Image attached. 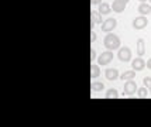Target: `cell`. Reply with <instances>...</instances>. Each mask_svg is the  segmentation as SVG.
<instances>
[{
    "mask_svg": "<svg viewBox=\"0 0 151 127\" xmlns=\"http://www.w3.org/2000/svg\"><path fill=\"white\" fill-rule=\"evenodd\" d=\"M117 27V20L116 19H107L102 23V31L105 33H110Z\"/></svg>",
    "mask_w": 151,
    "mask_h": 127,
    "instance_id": "obj_5",
    "label": "cell"
},
{
    "mask_svg": "<svg viewBox=\"0 0 151 127\" xmlns=\"http://www.w3.org/2000/svg\"><path fill=\"white\" fill-rule=\"evenodd\" d=\"M132 67L134 71H143L147 65H145V61L141 58V57H138V58H136V60L132 62Z\"/></svg>",
    "mask_w": 151,
    "mask_h": 127,
    "instance_id": "obj_7",
    "label": "cell"
},
{
    "mask_svg": "<svg viewBox=\"0 0 151 127\" xmlns=\"http://www.w3.org/2000/svg\"><path fill=\"white\" fill-rule=\"evenodd\" d=\"M99 75H100L99 65H91V78H92V79H96Z\"/></svg>",
    "mask_w": 151,
    "mask_h": 127,
    "instance_id": "obj_14",
    "label": "cell"
},
{
    "mask_svg": "<svg viewBox=\"0 0 151 127\" xmlns=\"http://www.w3.org/2000/svg\"><path fill=\"white\" fill-rule=\"evenodd\" d=\"M145 54V42L143 38H138L137 40V55L138 57H143Z\"/></svg>",
    "mask_w": 151,
    "mask_h": 127,
    "instance_id": "obj_10",
    "label": "cell"
},
{
    "mask_svg": "<svg viewBox=\"0 0 151 127\" xmlns=\"http://www.w3.org/2000/svg\"><path fill=\"white\" fill-rule=\"evenodd\" d=\"M137 92V85H136V82L133 79L127 80L124 83V90H123V96H132V95H134Z\"/></svg>",
    "mask_w": 151,
    "mask_h": 127,
    "instance_id": "obj_3",
    "label": "cell"
},
{
    "mask_svg": "<svg viewBox=\"0 0 151 127\" xmlns=\"http://www.w3.org/2000/svg\"><path fill=\"white\" fill-rule=\"evenodd\" d=\"M145 65H147V68H148V69H151V58H150V60H147Z\"/></svg>",
    "mask_w": 151,
    "mask_h": 127,
    "instance_id": "obj_23",
    "label": "cell"
},
{
    "mask_svg": "<svg viewBox=\"0 0 151 127\" xmlns=\"http://www.w3.org/2000/svg\"><path fill=\"white\" fill-rule=\"evenodd\" d=\"M106 98L107 99H116V98H119V93L116 89H109L107 92H106Z\"/></svg>",
    "mask_w": 151,
    "mask_h": 127,
    "instance_id": "obj_17",
    "label": "cell"
},
{
    "mask_svg": "<svg viewBox=\"0 0 151 127\" xmlns=\"http://www.w3.org/2000/svg\"><path fill=\"white\" fill-rule=\"evenodd\" d=\"M91 88H92V90H95V92H100V90L105 89V85L102 82H92Z\"/></svg>",
    "mask_w": 151,
    "mask_h": 127,
    "instance_id": "obj_15",
    "label": "cell"
},
{
    "mask_svg": "<svg viewBox=\"0 0 151 127\" xmlns=\"http://www.w3.org/2000/svg\"><path fill=\"white\" fill-rule=\"evenodd\" d=\"M100 14H109L112 11V6L107 4V3H100L99 4V10H98Z\"/></svg>",
    "mask_w": 151,
    "mask_h": 127,
    "instance_id": "obj_12",
    "label": "cell"
},
{
    "mask_svg": "<svg viewBox=\"0 0 151 127\" xmlns=\"http://www.w3.org/2000/svg\"><path fill=\"white\" fill-rule=\"evenodd\" d=\"M120 1H124V3H129V0H120Z\"/></svg>",
    "mask_w": 151,
    "mask_h": 127,
    "instance_id": "obj_24",
    "label": "cell"
},
{
    "mask_svg": "<svg viewBox=\"0 0 151 127\" xmlns=\"http://www.w3.org/2000/svg\"><path fill=\"white\" fill-rule=\"evenodd\" d=\"M95 58H96V51H95V50H92V51H91V61H93Z\"/></svg>",
    "mask_w": 151,
    "mask_h": 127,
    "instance_id": "obj_21",
    "label": "cell"
},
{
    "mask_svg": "<svg viewBox=\"0 0 151 127\" xmlns=\"http://www.w3.org/2000/svg\"><path fill=\"white\" fill-rule=\"evenodd\" d=\"M91 19H92V26L93 24H98V23H103L102 21V14L99 11H92L91 13Z\"/></svg>",
    "mask_w": 151,
    "mask_h": 127,
    "instance_id": "obj_13",
    "label": "cell"
},
{
    "mask_svg": "<svg viewBox=\"0 0 151 127\" xmlns=\"http://www.w3.org/2000/svg\"><path fill=\"white\" fill-rule=\"evenodd\" d=\"M148 1H150V3H151V0H148Z\"/></svg>",
    "mask_w": 151,
    "mask_h": 127,
    "instance_id": "obj_26",
    "label": "cell"
},
{
    "mask_svg": "<svg viewBox=\"0 0 151 127\" xmlns=\"http://www.w3.org/2000/svg\"><path fill=\"white\" fill-rule=\"evenodd\" d=\"M137 95L138 98H147L148 96V89L147 88H140V89H137Z\"/></svg>",
    "mask_w": 151,
    "mask_h": 127,
    "instance_id": "obj_18",
    "label": "cell"
},
{
    "mask_svg": "<svg viewBox=\"0 0 151 127\" xmlns=\"http://www.w3.org/2000/svg\"><path fill=\"white\" fill-rule=\"evenodd\" d=\"M126 6H127V3H124V1L114 0V1H113V4H112V10L113 11H116V13H122V11L126 9Z\"/></svg>",
    "mask_w": 151,
    "mask_h": 127,
    "instance_id": "obj_9",
    "label": "cell"
},
{
    "mask_svg": "<svg viewBox=\"0 0 151 127\" xmlns=\"http://www.w3.org/2000/svg\"><path fill=\"white\" fill-rule=\"evenodd\" d=\"M143 82H144V86L151 92V76H145L143 79Z\"/></svg>",
    "mask_w": 151,
    "mask_h": 127,
    "instance_id": "obj_19",
    "label": "cell"
},
{
    "mask_svg": "<svg viewBox=\"0 0 151 127\" xmlns=\"http://www.w3.org/2000/svg\"><path fill=\"white\" fill-rule=\"evenodd\" d=\"M134 76H136V72H134V71H127V72H124V74L122 75V76H120V78H122V79L123 80H130V79H134Z\"/></svg>",
    "mask_w": 151,
    "mask_h": 127,
    "instance_id": "obj_16",
    "label": "cell"
},
{
    "mask_svg": "<svg viewBox=\"0 0 151 127\" xmlns=\"http://www.w3.org/2000/svg\"><path fill=\"white\" fill-rule=\"evenodd\" d=\"M147 24H148V20H147V17H144V16H140L137 19H134V21H133V27L136 30H143V28L147 27Z\"/></svg>",
    "mask_w": 151,
    "mask_h": 127,
    "instance_id": "obj_6",
    "label": "cell"
},
{
    "mask_svg": "<svg viewBox=\"0 0 151 127\" xmlns=\"http://www.w3.org/2000/svg\"><path fill=\"white\" fill-rule=\"evenodd\" d=\"M91 41H92V42H95V41H96V33H95V31H92V33H91Z\"/></svg>",
    "mask_w": 151,
    "mask_h": 127,
    "instance_id": "obj_20",
    "label": "cell"
},
{
    "mask_svg": "<svg viewBox=\"0 0 151 127\" xmlns=\"http://www.w3.org/2000/svg\"><path fill=\"white\" fill-rule=\"evenodd\" d=\"M140 1H141V3H145V0H140ZM147 1H148V0H147Z\"/></svg>",
    "mask_w": 151,
    "mask_h": 127,
    "instance_id": "obj_25",
    "label": "cell"
},
{
    "mask_svg": "<svg viewBox=\"0 0 151 127\" xmlns=\"http://www.w3.org/2000/svg\"><path fill=\"white\" fill-rule=\"evenodd\" d=\"M119 60L122 62H129L132 60V51L129 47H123V48H119V52H117Z\"/></svg>",
    "mask_w": 151,
    "mask_h": 127,
    "instance_id": "obj_4",
    "label": "cell"
},
{
    "mask_svg": "<svg viewBox=\"0 0 151 127\" xmlns=\"http://www.w3.org/2000/svg\"><path fill=\"white\" fill-rule=\"evenodd\" d=\"M106 79H109V80H116L119 78V71L116 69V68H107L106 69Z\"/></svg>",
    "mask_w": 151,
    "mask_h": 127,
    "instance_id": "obj_8",
    "label": "cell"
},
{
    "mask_svg": "<svg viewBox=\"0 0 151 127\" xmlns=\"http://www.w3.org/2000/svg\"><path fill=\"white\" fill-rule=\"evenodd\" d=\"M91 3H92V4H100L102 0H91Z\"/></svg>",
    "mask_w": 151,
    "mask_h": 127,
    "instance_id": "obj_22",
    "label": "cell"
},
{
    "mask_svg": "<svg viewBox=\"0 0 151 127\" xmlns=\"http://www.w3.org/2000/svg\"><path fill=\"white\" fill-rule=\"evenodd\" d=\"M103 45H105L109 51H114L120 48V38L116 34H107L103 40Z\"/></svg>",
    "mask_w": 151,
    "mask_h": 127,
    "instance_id": "obj_1",
    "label": "cell"
},
{
    "mask_svg": "<svg viewBox=\"0 0 151 127\" xmlns=\"http://www.w3.org/2000/svg\"><path fill=\"white\" fill-rule=\"evenodd\" d=\"M113 60V51H105V52H102L100 55L98 57V65H107V64H110Z\"/></svg>",
    "mask_w": 151,
    "mask_h": 127,
    "instance_id": "obj_2",
    "label": "cell"
},
{
    "mask_svg": "<svg viewBox=\"0 0 151 127\" xmlns=\"http://www.w3.org/2000/svg\"><path fill=\"white\" fill-rule=\"evenodd\" d=\"M138 13L141 16H145V14H150L151 13V4H147V3H141L138 6Z\"/></svg>",
    "mask_w": 151,
    "mask_h": 127,
    "instance_id": "obj_11",
    "label": "cell"
}]
</instances>
